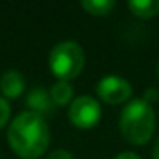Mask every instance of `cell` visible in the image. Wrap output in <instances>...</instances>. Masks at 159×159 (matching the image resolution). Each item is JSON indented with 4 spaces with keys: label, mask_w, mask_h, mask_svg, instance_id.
Here are the masks:
<instances>
[{
    "label": "cell",
    "mask_w": 159,
    "mask_h": 159,
    "mask_svg": "<svg viewBox=\"0 0 159 159\" xmlns=\"http://www.w3.org/2000/svg\"><path fill=\"white\" fill-rule=\"evenodd\" d=\"M7 140L22 159H38L50 144V128L45 118L33 111H22L9 125Z\"/></svg>",
    "instance_id": "6da1fadb"
},
{
    "label": "cell",
    "mask_w": 159,
    "mask_h": 159,
    "mask_svg": "<svg viewBox=\"0 0 159 159\" xmlns=\"http://www.w3.org/2000/svg\"><path fill=\"white\" fill-rule=\"evenodd\" d=\"M156 130V113L152 104L144 99H132L121 110L120 132L127 142L142 145L151 140Z\"/></svg>",
    "instance_id": "7a4b0ae2"
},
{
    "label": "cell",
    "mask_w": 159,
    "mask_h": 159,
    "mask_svg": "<svg viewBox=\"0 0 159 159\" xmlns=\"http://www.w3.org/2000/svg\"><path fill=\"white\" fill-rule=\"evenodd\" d=\"M86 55L79 43L75 41H60L50 52L48 65L52 74L58 80H72L82 72Z\"/></svg>",
    "instance_id": "3957f363"
},
{
    "label": "cell",
    "mask_w": 159,
    "mask_h": 159,
    "mask_svg": "<svg viewBox=\"0 0 159 159\" xmlns=\"http://www.w3.org/2000/svg\"><path fill=\"white\" fill-rule=\"evenodd\" d=\"M69 120L77 128H93L101 120V106L94 98L79 96L70 103Z\"/></svg>",
    "instance_id": "277c9868"
},
{
    "label": "cell",
    "mask_w": 159,
    "mask_h": 159,
    "mask_svg": "<svg viewBox=\"0 0 159 159\" xmlns=\"http://www.w3.org/2000/svg\"><path fill=\"white\" fill-rule=\"evenodd\" d=\"M96 93L104 103L108 104H120L130 99L132 86L127 79L120 75H106L98 82Z\"/></svg>",
    "instance_id": "5b68a950"
},
{
    "label": "cell",
    "mask_w": 159,
    "mask_h": 159,
    "mask_svg": "<svg viewBox=\"0 0 159 159\" xmlns=\"http://www.w3.org/2000/svg\"><path fill=\"white\" fill-rule=\"evenodd\" d=\"M26 89V79L19 70H7L0 77V91L5 99H17Z\"/></svg>",
    "instance_id": "8992f818"
},
{
    "label": "cell",
    "mask_w": 159,
    "mask_h": 159,
    "mask_svg": "<svg viewBox=\"0 0 159 159\" xmlns=\"http://www.w3.org/2000/svg\"><path fill=\"white\" fill-rule=\"evenodd\" d=\"M26 104L31 108L29 111L39 115V116L52 113V110H53L52 96H50V93L46 89H43V87H36V89L29 91L28 96H26Z\"/></svg>",
    "instance_id": "52a82bcc"
},
{
    "label": "cell",
    "mask_w": 159,
    "mask_h": 159,
    "mask_svg": "<svg viewBox=\"0 0 159 159\" xmlns=\"http://www.w3.org/2000/svg\"><path fill=\"white\" fill-rule=\"evenodd\" d=\"M127 7L137 17L151 19L159 14V0H128Z\"/></svg>",
    "instance_id": "ba28073f"
},
{
    "label": "cell",
    "mask_w": 159,
    "mask_h": 159,
    "mask_svg": "<svg viewBox=\"0 0 159 159\" xmlns=\"http://www.w3.org/2000/svg\"><path fill=\"white\" fill-rule=\"evenodd\" d=\"M50 96H52L53 104L65 106V104H69L74 98V87L70 86V82H67V80H58V82H55L52 86Z\"/></svg>",
    "instance_id": "9c48e42d"
},
{
    "label": "cell",
    "mask_w": 159,
    "mask_h": 159,
    "mask_svg": "<svg viewBox=\"0 0 159 159\" xmlns=\"http://www.w3.org/2000/svg\"><path fill=\"white\" fill-rule=\"evenodd\" d=\"M82 9L91 16H108L115 9V0H84Z\"/></svg>",
    "instance_id": "30bf717a"
},
{
    "label": "cell",
    "mask_w": 159,
    "mask_h": 159,
    "mask_svg": "<svg viewBox=\"0 0 159 159\" xmlns=\"http://www.w3.org/2000/svg\"><path fill=\"white\" fill-rule=\"evenodd\" d=\"M11 118V106H9L7 99L0 96V128H4L5 123Z\"/></svg>",
    "instance_id": "8fae6325"
},
{
    "label": "cell",
    "mask_w": 159,
    "mask_h": 159,
    "mask_svg": "<svg viewBox=\"0 0 159 159\" xmlns=\"http://www.w3.org/2000/svg\"><path fill=\"white\" fill-rule=\"evenodd\" d=\"M45 159H74V156L69 151H65V149H57V151L50 152Z\"/></svg>",
    "instance_id": "7c38bea8"
},
{
    "label": "cell",
    "mask_w": 159,
    "mask_h": 159,
    "mask_svg": "<svg viewBox=\"0 0 159 159\" xmlns=\"http://www.w3.org/2000/svg\"><path fill=\"white\" fill-rule=\"evenodd\" d=\"M115 159H140V156H137L135 152L127 151V152H121V154H118Z\"/></svg>",
    "instance_id": "4fadbf2b"
},
{
    "label": "cell",
    "mask_w": 159,
    "mask_h": 159,
    "mask_svg": "<svg viewBox=\"0 0 159 159\" xmlns=\"http://www.w3.org/2000/svg\"><path fill=\"white\" fill-rule=\"evenodd\" d=\"M152 159H159V137L154 142V147H152Z\"/></svg>",
    "instance_id": "5bb4252c"
},
{
    "label": "cell",
    "mask_w": 159,
    "mask_h": 159,
    "mask_svg": "<svg viewBox=\"0 0 159 159\" xmlns=\"http://www.w3.org/2000/svg\"><path fill=\"white\" fill-rule=\"evenodd\" d=\"M157 72H159V65H157Z\"/></svg>",
    "instance_id": "9a60e30c"
}]
</instances>
